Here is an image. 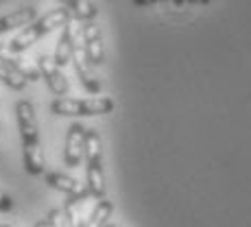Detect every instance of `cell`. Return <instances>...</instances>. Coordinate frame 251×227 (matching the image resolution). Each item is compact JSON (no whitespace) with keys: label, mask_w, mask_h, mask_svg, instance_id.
Returning a JSON list of instances; mask_svg holds the SVG:
<instances>
[{"label":"cell","mask_w":251,"mask_h":227,"mask_svg":"<svg viewBox=\"0 0 251 227\" xmlns=\"http://www.w3.org/2000/svg\"><path fill=\"white\" fill-rule=\"evenodd\" d=\"M16 118L18 129L22 138V162L26 173L31 175H44L46 173V159L40 144V125H37L35 107L31 101H18L16 103Z\"/></svg>","instance_id":"cell-1"},{"label":"cell","mask_w":251,"mask_h":227,"mask_svg":"<svg viewBox=\"0 0 251 227\" xmlns=\"http://www.w3.org/2000/svg\"><path fill=\"white\" fill-rule=\"evenodd\" d=\"M0 227H13V225H7V223H4V225H0Z\"/></svg>","instance_id":"cell-20"},{"label":"cell","mask_w":251,"mask_h":227,"mask_svg":"<svg viewBox=\"0 0 251 227\" xmlns=\"http://www.w3.org/2000/svg\"><path fill=\"white\" fill-rule=\"evenodd\" d=\"M35 227H50V225H48L46 219H42V221H37V223H35Z\"/></svg>","instance_id":"cell-18"},{"label":"cell","mask_w":251,"mask_h":227,"mask_svg":"<svg viewBox=\"0 0 251 227\" xmlns=\"http://www.w3.org/2000/svg\"><path fill=\"white\" fill-rule=\"evenodd\" d=\"M105 227H120V225H116V223H112V221H109V223L105 225Z\"/></svg>","instance_id":"cell-19"},{"label":"cell","mask_w":251,"mask_h":227,"mask_svg":"<svg viewBox=\"0 0 251 227\" xmlns=\"http://www.w3.org/2000/svg\"><path fill=\"white\" fill-rule=\"evenodd\" d=\"M35 18H37V9L35 7H22V9H16V11L7 13V16H0V35H2V33L13 31V28L28 26Z\"/></svg>","instance_id":"cell-10"},{"label":"cell","mask_w":251,"mask_h":227,"mask_svg":"<svg viewBox=\"0 0 251 227\" xmlns=\"http://www.w3.org/2000/svg\"><path fill=\"white\" fill-rule=\"evenodd\" d=\"M46 221H48V225L50 227H72L70 221L66 219L64 210H50L48 212V216H46Z\"/></svg>","instance_id":"cell-16"},{"label":"cell","mask_w":251,"mask_h":227,"mask_svg":"<svg viewBox=\"0 0 251 227\" xmlns=\"http://www.w3.org/2000/svg\"><path fill=\"white\" fill-rule=\"evenodd\" d=\"M66 9L70 11V16H75L76 20L83 22H94V18L99 16V9H96L94 2L90 0H59Z\"/></svg>","instance_id":"cell-13"},{"label":"cell","mask_w":251,"mask_h":227,"mask_svg":"<svg viewBox=\"0 0 251 227\" xmlns=\"http://www.w3.org/2000/svg\"><path fill=\"white\" fill-rule=\"evenodd\" d=\"M70 11L66 7H59V9H52V11L44 13L42 18H35L28 26L20 28V33H18L16 37H13L11 42L7 44V48L11 52H16V55H20L22 50H26L28 46H33L37 40H42L44 35H48L50 31H55V28H64L66 24L70 22Z\"/></svg>","instance_id":"cell-2"},{"label":"cell","mask_w":251,"mask_h":227,"mask_svg":"<svg viewBox=\"0 0 251 227\" xmlns=\"http://www.w3.org/2000/svg\"><path fill=\"white\" fill-rule=\"evenodd\" d=\"M50 112L57 116H103L114 112V99L112 96H90V99L61 96L50 103Z\"/></svg>","instance_id":"cell-4"},{"label":"cell","mask_w":251,"mask_h":227,"mask_svg":"<svg viewBox=\"0 0 251 227\" xmlns=\"http://www.w3.org/2000/svg\"><path fill=\"white\" fill-rule=\"evenodd\" d=\"M85 190L92 199H105V171H103V140L96 129H85Z\"/></svg>","instance_id":"cell-3"},{"label":"cell","mask_w":251,"mask_h":227,"mask_svg":"<svg viewBox=\"0 0 251 227\" xmlns=\"http://www.w3.org/2000/svg\"><path fill=\"white\" fill-rule=\"evenodd\" d=\"M11 210H13V199L0 190V212H2V214H7V212H11Z\"/></svg>","instance_id":"cell-17"},{"label":"cell","mask_w":251,"mask_h":227,"mask_svg":"<svg viewBox=\"0 0 251 227\" xmlns=\"http://www.w3.org/2000/svg\"><path fill=\"white\" fill-rule=\"evenodd\" d=\"M37 70H40V79L46 81L48 90H50L57 99L68 96L70 83H68V79H66V75L61 72V68L55 64V61H52V57L42 55L40 59H37Z\"/></svg>","instance_id":"cell-5"},{"label":"cell","mask_w":251,"mask_h":227,"mask_svg":"<svg viewBox=\"0 0 251 227\" xmlns=\"http://www.w3.org/2000/svg\"><path fill=\"white\" fill-rule=\"evenodd\" d=\"M94 203H96V199H92L88 190L79 192V195H75V197H68V201H66V205H64V214H66V219L70 221V225L72 227L88 225Z\"/></svg>","instance_id":"cell-6"},{"label":"cell","mask_w":251,"mask_h":227,"mask_svg":"<svg viewBox=\"0 0 251 227\" xmlns=\"http://www.w3.org/2000/svg\"><path fill=\"white\" fill-rule=\"evenodd\" d=\"M81 40H83L85 57H88L90 66H99L105 59V46H103V33H100L99 24L83 22L81 26Z\"/></svg>","instance_id":"cell-7"},{"label":"cell","mask_w":251,"mask_h":227,"mask_svg":"<svg viewBox=\"0 0 251 227\" xmlns=\"http://www.w3.org/2000/svg\"><path fill=\"white\" fill-rule=\"evenodd\" d=\"M0 83H4L7 88H11L16 92H20V90L26 88V81H24L9 64H4L2 59H0Z\"/></svg>","instance_id":"cell-15"},{"label":"cell","mask_w":251,"mask_h":227,"mask_svg":"<svg viewBox=\"0 0 251 227\" xmlns=\"http://www.w3.org/2000/svg\"><path fill=\"white\" fill-rule=\"evenodd\" d=\"M114 214V203L107 199H99L92 207V214H90V221L85 227H105L109 223V219H112Z\"/></svg>","instance_id":"cell-14"},{"label":"cell","mask_w":251,"mask_h":227,"mask_svg":"<svg viewBox=\"0 0 251 227\" xmlns=\"http://www.w3.org/2000/svg\"><path fill=\"white\" fill-rule=\"evenodd\" d=\"M52 61H55L59 68H64L66 64L72 61V22H68L61 28V35H59V42H57Z\"/></svg>","instance_id":"cell-12"},{"label":"cell","mask_w":251,"mask_h":227,"mask_svg":"<svg viewBox=\"0 0 251 227\" xmlns=\"http://www.w3.org/2000/svg\"><path fill=\"white\" fill-rule=\"evenodd\" d=\"M0 59L4 61V64H9L13 70L18 72V75L22 76L24 81H37L40 79V70H37V64H33V61L24 59V57L16 55V52H11L7 48V44H0Z\"/></svg>","instance_id":"cell-9"},{"label":"cell","mask_w":251,"mask_h":227,"mask_svg":"<svg viewBox=\"0 0 251 227\" xmlns=\"http://www.w3.org/2000/svg\"><path fill=\"white\" fill-rule=\"evenodd\" d=\"M85 153V127L81 123L70 125L68 136H66V147H64V162L66 166L75 168L81 164Z\"/></svg>","instance_id":"cell-8"},{"label":"cell","mask_w":251,"mask_h":227,"mask_svg":"<svg viewBox=\"0 0 251 227\" xmlns=\"http://www.w3.org/2000/svg\"><path fill=\"white\" fill-rule=\"evenodd\" d=\"M46 183L68 197H75L85 190V186H81L75 177H68V175H64V173H46Z\"/></svg>","instance_id":"cell-11"}]
</instances>
